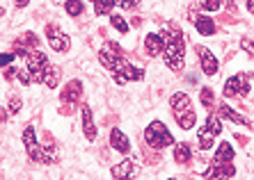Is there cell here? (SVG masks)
Instances as JSON below:
<instances>
[{
  "label": "cell",
  "mask_w": 254,
  "mask_h": 180,
  "mask_svg": "<svg viewBox=\"0 0 254 180\" xmlns=\"http://www.w3.org/2000/svg\"><path fill=\"white\" fill-rule=\"evenodd\" d=\"M163 46H165V39L160 35H147L144 37V48H147V52L154 57V55H160L163 52Z\"/></svg>",
  "instance_id": "cell-16"
},
{
  "label": "cell",
  "mask_w": 254,
  "mask_h": 180,
  "mask_svg": "<svg viewBox=\"0 0 254 180\" xmlns=\"http://www.w3.org/2000/svg\"><path fill=\"white\" fill-rule=\"evenodd\" d=\"M14 2H16V7H25L30 0H14Z\"/></svg>",
  "instance_id": "cell-33"
},
{
  "label": "cell",
  "mask_w": 254,
  "mask_h": 180,
  "mask_svg": "<svg viewBox=\"0 0 254 180\" xmlns=\"http://www.w3.org/2000/svg\"><path fill=\"white\" fill-rule=\"evenodd\" d=\"M60 78H62L60 66H48L46 73H44V85H46L48 89H55L60 85Z\"/></svg>",
  "instance_id": "cell-19"
},
{
  "label": "cell",
  "mask_w": 254,
  "mask_h": 180,
  "mask_svg": "<svg viewBox=\"0 0 254 180\" xmlns=\"http://www.w3.org/2000/svg\"><path fill=\"white\" fill-rule=\"evenodd\" d=\"M110 23L115 25V28L119 30V32H122V35H126V32H128V23H126V18L124 16H119V14H113V16H110Z\"/></svg>",
  "instance_id": "cell-24"
},
{
  "label": "cell",
  "mask_w": 254,
  "mask_h": 180,
  "mask_svg": "<svg viewBox=\"0 0 254 180\" xmlns=\"http://www.w3.org/2000/svg\"><path fill=\"white\" fill-rule=\"evenodd\" d=\"M222 133V121H220L218 114H211L204 123V128L199 130V148L201 151H208L213 146V139Z\"/></svg>",
  "instance_id": "cell-5"
},
{
  "label": "cell",
  "mask_w": 254,
  "mask_h": 180,
  "mask_svg": "<svg viewBox=\"0 0 254 180\" xmlns=\"http://www.w3.org/2000/svg\"><path fill=\"white\" fill-rule=\"evenodd\" d=\"M201 105H204L206 110H213V89L211 87L201 89Z\"/></svg>",
  "instance_id": "cell-25"
},
{
  "label": "cell",
  "mask_w": 254,
  "mask_h": 180,
  "mask_svg": "<svg viewBox=\"0 0 254 180\" xmlns=\"http://www.w3.org/2000/svg\"><path fill=\"white\" fill-rule=\"evenodd\" d=\"M190 157H192V151H190L188 144H177L174 146V160H177L179 164H188Z\"/></svg>",
  "instance_id": "cell-21"
},
{
  "label": "cell",
  "mask_w": 254,
  "mask_h": 180,
  "mask_svg": "<svg viewBox=\"0 0 254 180\" xmlns=\"http://www.w3.org/2000/svg\"><path fill=\"white\" fill-rule=\"evenodd\" d=\"M99 59L108 71H113L115 80H117L119 85L144 78V69H137V66H133L130 62H126V59L122 57V48H119L117 44H108V46L101 48Z\"/></svg>",
  "instance_id": "cell-1"
},
{
  "label": "cell",
  "mask_w": 254,
  "mask_h": 180,
  "mask_svg": "<svg viewBox=\"0 0 254 180\" xmlns=\"http://www.w3.org/2000/svg\"><path fill=\"white\" fill-rule=\"evenodd\" d=\"M23 144H25V151H28L30 160H35V162H39V164H46V151H44V146H39V141H37V135H35L32 126L25 128Z\"/></svg>",
  "instance_id": "cell-6"
},
{
  "label": "cell",
  "mask_w": 254,
  "mask_h": 180,
  "mask_svg": "<svg viewBox=\"0 0 254 180\" xmlns=\"http://www.w3.org/2000/svg\"><path fill=\"white\" fill-rule=\"evenodd\" d=\"M195 50H197V55H199L201 71H204L206 76H215V73H218V66H220L218 64V57H215V55H213L206 46H197Z\"/></svg>",
  "instance_id": "cell-10"
},
{
  "label": "cell",
  "mask_w": 254,
  "mask_h": 180,
  "mask_svg": "<svg viewBox=\"0 0 254 180\" xmlns=\"http://www.w3.org/2000/svg\"><path fill=\"white\" fill-rule=\"evenodd\" d=\"M64 9H66V14H71V16H80L85 7H83V2H80V0H66Z\"/></svg>",
  "instance_id": "cell-23"
},
{
  "label": "cell",
  "mask_w": 254,
  "mask_h": 180,
  "mask_svg": "<svg viewBox=\"0 0 254 180\" xmlns=\"http://www.w3.org/2000/svg\"><path fill=\"white\" fill-rule=\"evenodd\" d=\"M14 57H16V55H12V52H2V55H0V66L12 64V62H14Z\"/></svg>",
  "instance_id": "cell-31"
},
{
  "label": "cell",
  "mask_w": 254,
  "mask_h": 180,
  "mask_svg": "<svg viewBox=\"0 0 254 180\" xmlns=\"http://www.w3.org/2000/svg\"><path fill=\"white\" fill-rule=\"evenodd\" d=\"M135 174H137V162L135 160H130V157H126L124 162H119V164L113 167V178H117V180L133 178Z\"/></svg>",
  "instance_id": "cell-12"
},
{
  "label": "cell",
  "mask_w": 254,
  "mask_h": 180,
  "mask_svg": "<svg viewBox=\"0 0 254 180\" xmlns=\"http://www.w3.org/2000/svg\"><path fill=\"white\" fill-rule=\"evenodd\" d=\"M220 114L225 116V119H229V121H234V123H241V126H250L248 119H243L241 114H236V112L231 110L227 103H220Z\"/></svg>",
  "instance_id": "cell-20"
},
{
  "label": "cell",
  "mask_w": 254,
  "mask_h": 180,
  "mask_svg": "<svg viewBox=\"0 0 254 180\" xmlns=\"http://www.w3.org/2000/svg\"><path fill=\"white\" fill-rule=\"evenodd\" d=\"M170 105H172V112H174V119H177V123L181 128L184 130L195 128L197 114L192 110V103H190L188 93H174L170 98Z\"/></svg>",
  "instance_id": "cell-2"
},
{
  "label": "cell",
  "mask_w": 254,
  "mask_h": 180,
  "mask_svg": "<svg viewBox=\"0 0 254 180\" xmlns=\"http://www.w3.org/2000/svg\"><path fill=\"white\" fill-rule=\"evenodd\" d=\"M241 48L245 52H250V55H254V41L248 39V37H243V39H241Z\"/></svg>",
  "instance_id": "cell-28"
},
{
  "label": "cell",
  "mask_w": 254,
  "mask_h": 180,
  "mask_svg": "<svg viewBox=\"0 0 254 180\" xmlns=\"http://www.w3.org/2000/svg\"><path fill=\"white\" fill-rule=\"evenodd\" d=\"M21 98H12L9 100V114H18V112H21Z\"/></svg>",
  "instance_id": "cell-30"
},
{
  "label": "cell",
  "mask_w": 254,
  "mask_h": 180,
  "mask_svg": "<svg viewBox=\"0 0 254 180\" xmlns=\"http://www.w3.org/2000/svg\"><path fill=\"white\" fill-rule=\"evenodd\" d=\"M206 12H215V9H220V0H201L199 2Z\"/></svg>",
  "instance_id": "cell-26"
},
{
  "label": "cell",
  "mask_w": 254,
  "mask_h": 180,
  "mask_svg": "<svg viewBox=\"0 0 254 180\" xmlns=\"http://www.w3.org/2000/svg\"><path fill=\"white\" fill-rule=\"evenodd\" d=\"M195 28L199 30V35H204V37L215 35V23H213V18L204 16V14H199V16L195 18Z\"/></svg>",
  "instance_id": "cell-18"
},
{
  "label": "cell",
  "mask_w": 254,
  "mask_h": 180,
  "mask_svg": "<svg viewBox=\"0 0 254 180\" xmlns=\"http://www.w3.org/2000/svg\"><path fill=\"white\" fill-rule=\"evenodd\" d=\"M144 141H147L151 148H165V146L174 144V137L167 130V126L163 121H151L149 128L144 130Z\"/></svg>",
  "instance_id": "cell-4"
},
{
  "label": "cell",
  "mask_w": 254,
  "mask_h": 180,
  "mask_svg": "<svg viewBox=\"0 0 254 180\" xmlns=\"http://www.w3.org/2000/svg\"><path fill=\"white\" fill-rule=\"evenodd\" d=\"M16 78L23 82V85H30V82H32V76H30V71H25V69H16Z\"/></svg>",
  "instance_id": "cell-27"
},
{
  "label": "cell",
  "mask_w": 254,
  "mask_h": 180,
  "mask_svg": "<svg viewBox=\"0 0 254 180\" xmlns=\"http://www.w3.org/2000/svg\"><path fill=\"white\" fill-rule=\"evenodd\" d=\"M55 2H62V0H55Z\"/></svg>",
  "instance_id": "cell-37"
},
{
  "label": "cell",
  "mask_w": 254,
  "mask_h": 180,
  "mask_svg": "<svg viewBox=\"0 0 254 180\" xmlns=\"http://www.w3.org/2000/svg\"><path fill=\"white\" fill-rule=\"evenodd\" d=\"M234 174H236V167H234V164H229V162L213 164L206 174H204V180H229Z\"/></svg>",
  "instance_id": "cell-11"
},
{
  "label": "cell",
  "mask_w": 254,
  "mask_h": 180,
  "mask_svg": "<svg viewBox=\"0 0 254 180\" xmlns=\"http://www.w3.org/2000/svg\"><path fill=\"white\" fill-rule=\"evenodd\" d=\"M248 9L254 14V0H248Z\"/></svg>",
  "instance_id": "cell-35"
},
{
  "label": "cell",
  "mask_w": 254,
  "mask_h": 180,
  "mask_svg": "<svg viewBox=\"0 0 254 180\" xmlns=\"http://www.w3.org/2000/svg\"><path fill=\"white\" fill-rule=\"evenodd\" d=\"M25 64H28V71L32 80L35 82H44V73L48 69V57L44 52H28V57H25Z\"/></svg>",
  "instance_id": "cell-7"
},
{
  "label": "cell",
  "mask_w": 254,
  "mask_h": 180,
  "mask_svg": "<svg viewBox=\"0 0 254 180\" xmlns=\"http://www.w3.org/2000/svg\"><path fill=\"white\" fill-rule=\"evenodd\" d=\"M80 114H83V133L89 141L96 139V128H94V119H92V110H89V105H83L80 107Z\"/></svg>",
  "instance_id": "cell-13"
},
{
  "label": "cell",
  "mask_w": 254,
  "mask_h": 180,
  "mask_svg": "<svg viewBox=\"0 0 254 180\" xmlns=\"http://www.w3.org/2000/svg\"><path fill=\"white\" fill-rule=\"evenodd\" d=\"M117 5L122 7V9H135V7L140 5V0H117Z\"/></svg>",
  "instance_id": "cell-29"
},
{
  "label": "cell",
  "mask_w": 254,
  "mask_h": 180,
  "mask_svg": "<svg viewBox=\"0 0 254 180\" xmlns=\"http://www.w3.org/2000/svg\"><path fill=\"white\" fill-rule=\"evenodd\" d=\"M165 39V52H163V57H165V64L170 66L172 71H181L184 69V35H163Z\"/></svg>",
  "instance_id": "cell-3"
},
{
  "label": "cell",
  "mask_w": 254,
  "mask_h": 180,
  "mask_svg": "<svg viewBox=\"0 0 254 180\" xmlns=\"http://www.w3.org/2000/svg\"><path fill=\"white\" fill-rule=\"evenodd\" d=\"M2 14H5V9H2V7H0V18H2Z\"/></svg>",
  "instance_id": "cell-36"
},
{
  "label": "cell",
  "mask_w": 254,
  "mask_h": 180,
  "mask_svg": "<svg viewBox=\"0 0 254 180\" xmlns=\"http://www.w3.org/2000/svg\"><path fill=\"white\" fill-rule=\"evenodd\" d=\"M234 160V146L229 144V141H222V144L218 146V153H215V157H213V162L215 164H227Z\"/></svg>",
  "instance_id": "cell-17"
},
{
  "label": "cell",
  "mask_w": 254,
  "mask_h": 180,
  "mask_svg": "<svg viewBox=\"0 0 254 180\" xmlns=\"http://www.w3.org/2000/svg\"><path fill=\"white\" fill-rule=\"evenodd\" d=\"M248 91H250L248 76H243V73H238V76L229 78L225 82V96H248Z\"/></svg>",
  "instance_id": "cell-8"
},
{
  "label": "cell",
  "mask_w": 254,
  "mask_h": 180,
  "mask_svg": "<svg viewBox=\"0 0 254 180\" xmlns=\"http://www.w3.org/2000/svg\"><path fill=\"white\" fill-rule=\"evenodd\" d=\"M46 37H48V44L51 48L58 52H64L69 48V37L58 28V25H46Z\"/></svg>",
  "instance_id": "cell-9"
},
{
  "label": "cell",
  "mask_w": 254,
  "mask_h": 180,
  "mask_svg": "<svg viewBox=\"0 0 254 180\" xmlns=\"http://www.w3.org/2000/svg\"><path fill=\"white\" fill-rule=\"evenodd\" d=\"M5 119H7V114H5V110H2V107H0V123L5 121Z\"/></svg>",
  "instance_id": "cell-34"
},
{
  "label": "cell",
  "mask_w": 254,
  "mask_h": 180,
  "mask_svg": "<svg viewBox=\"0 0 254 180\" xmlns=\"http://www.w3.org/2000/svg\"><path fill=\"white\" fill-rule=\"evenodd\" d=\"M170 180H174V178H170Z\"/></svg>",
  "instance_id": "cell-38"
},
{
  "label": "cell",
  "mask_w": 254,
  "mask_h": 180,
  "mask_svg": "<svg viewBox=\"0 0 254 180\" xmlns=\"http://www.w3.org/2000/svg\"><path fill=\"white\" fill-rule=\"evenodd\" d=\"M115 5H117V0H94V12L99 14V16H103V14L113 12Z\"/></svg>",
  "instance_id": "cell-22"
},
{
  "label": "cell",
  "mask_w": 254,
  "mask_h": 180,
  "mask_svg": "<svg viewBox=\"0 0 254 180\" xmlns=\"http://www.w3.org/2000/svg\"><path fill=\"white\" fill-rule=\"evenodd\" d=\"M110 144H113V148L115 151H119V153H128L130 151L128 137H126L119 128H113V133H110Z\"/></svg>",
  "instance_id": "cell-15"
},
{
  "label": "cell",
  "mask_w": 254,
  "mask_h": 180,
  "mask_svg": "<svg viewBox=\"0 0 254 180\" xmlns=\"http://www.w3.org/2000/svg\"><path fill=\"white\" fill-rule=\"evenodd\" d=\"M80 96H83V85H80V80L66 82L64 91H62V100H64V103H76Z\"/></svg>",
  "instance_id": "cell-14"
},
{
  "label": "cell",
  "mask_w": 254,
  "mask_h": 180,
  "mask_svg": "<svg viewBox=\"0 0 254 180\" xmlns=\"http://www.w3.org/2000/svg\"><path fill=\"white\" fill-rule=\"evenodd\" d=\"M23 44H28V46H37V44H39V39H37L32 32H25V35H23Z\"/></svg>",
  "instance_id": "cell-32"
}]
</instances>
